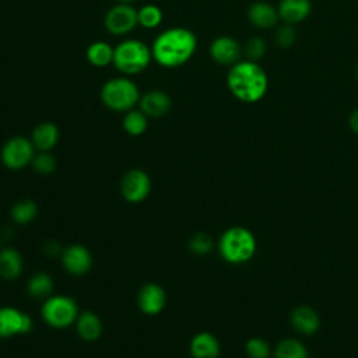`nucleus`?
Returning a JSON list of instances; mask_svg holds the SVG:
<instances>
[{
  "instance_id": "nucleus-8",
  "label": "nucleus",
  "mask_w": 358,
  "mask_h": 358,
  "mask_svg": "<svg viewBox=\"0 0 358 358\" xmlns=\"http://www.w3.org/2000/svg\"><path fill=\"white\" fill-rule=\"evenodd\" d=\"M103 24L106 31L112 35H127L138 25L137 10L129 3H117L106 11Z\"/></svg>"
},
{
  "instance_id": "nucleus-35",
  "label": "nucleus",
  "mask_w": 358,
  "mask_h": 358,
  "mask_svg": "<svg viewBox=\"0 0 358 358\" xmlns=\"http://www.w3.org/2000/svg\"><path fill=\"white\" fill-rule=\"evenodd\" d=\"M116 1H117V3H129V4H130V3L134 1V0H116Z\"/></svg>"
},
{
  "instance_id": "nucleus-13",
  "label": "nucleus",
  "mask_w": 358,
  "mask_h": 358,
  "mask_svg": "<svg viewBox=\"0 0 358 358\" xmlns=\"http://www.w3.org/2000/svg\"><path fill=\"white\" fill-rule=\"evenodd\" d=\"M166 294L165 289L157 282L144 284L137 295V303L143 313L157 315L165 308Z\"/></svg>"
},
{
  "instance_id": "nucleus-31",
  "label": "nucleus",
  "mask_w": 358,
  "mask_h": 358,
  "mask_svg": "<svg viewBox=\"0 0 358 358\" xmlns=\"http://www.w3.org/2000/svg\"><path fill=\"white\" fill-rule=\"evenodd\" d=\"M274 39L280 48H289L295 43V39H296L295 29L292 28L291 24H284L277 29Z\"/></svg>"
},
{
  "instance_id": "nucleus-33",
  "label": "nucleus",
  "mask_w": 358,
  "mask_h": 358,
  "mask_svg": "<svg viewBox=\"0 0 358 358\" xmlns=\"http://www.w3.org/2000/svg\"><path fill=\"white\" fill-rule=\"evenodd\" d=\"M348 124L354 133L358 134V108L354 109L348 117Z\"/></svg>"
},
{
  "instance_id": "nucleus-1",
  "label": "nucleus",
  "mask_w": 358,
  "mask_h": 358,
  "mask_svg": "<svg viewBox=\"0 0 358 358\" xmlns=\"http://www.w3.org/2000/svg\"><path fill=\"white\" fill-rule=\"evenodd\" d=\"M197 49V38L185 27H171L157 35L151 45L152 59L165 69L186 64Z\"/></svg>"
},
{
  "instance_id": "nucleus-17",
  "label": "nucleus",
  "mask_w": 358,
  "mask_h": 358,
  "mask_svg": "<svg viewBox=\"0 0 358 358\" xmlns=\"http://www.w3.org/2000/svg\"><path fill=\"white\" fill-rule=\"evenodd\" d=\"M312 10L310 0H281L278 4V15L285 24H298L303 21Z\"/></svg>"
},
{
  "instance_id": "nucleus-2",
  "label": "nucleus",
  "mask_w": 358,
  "mask_h": 358,
  "mask_svg": "<svg viewBox=\"0 0 358 358\" xmlns=\"http://www.w3.org/2000/svg\"><path fill=\"white\" fill-rule=\"evenodd\" d=\"M227 87L238 101L256 103L268 90V77L257 62L239 60L228 70Z\"/></svg>"
},
{
  "instance_id": "nucleus-10",
  "label": "nucleus",
  "mask_w": 358,
  "mask_h": 358,
  "mask_svg": "<svg viewBox=\"0 0 358 358\" xmlns=\"http://www.w3.org/2000/svg\"><path fill=\"white\" fill-rule=\"evenodd\" d=\"M151 179L143 169L127 171L120 180V192L124 200L130 203H140L150 194Z\"/></svg>"
},
{
  "instance_id": "nucleus-4",
  "label": "nucleus",
  "mask_w": 358,
  "mask_h": 358,
  "mask_svg": "<svg viewBox=\"0 0 358 358\" xmlns=\"http://www.w3.org/2000/svg\"><path fill=\"white\" fill-rule=\"evenodd\" d=\"M151 48L140 39L129 38L117 43L113 52V66L123 76H136L143 73L151 63Z\"/></svg>"
},
{
  "instance_id": "nucleus-26",
  "label": "nucleus",
  "mask_w": 358,
  "mask_h": 358,
  "mask_svg": "<svg viewBox=\"0 0 358 358\" xmlns=\"http://www.w3.org/2000/svg\"><path fill=\"white\" fill-rule=\"evenodd\" d=\"M36 214H38V206L34 200H29V199L20 200L11 207V218L14 222L20 225H25L31 222L36 217Z\"/></svg>"
},
{
  "instance_id": "nucleus-30",
  "label": "nucleus",
  "mask_w": 358,
  "mask_h": 358,
  "mask_svg": "<svg viewBox=\"0 0 358 358\" xmlns=\"http://www.w3.org/2000/svg\"><path fill=\"white\" fill-rule=\"evenodd\" d=\"M31 164L41 175L53 173L56 169V158L49 151H39V154H35Z\"/></svg>"
},
{
  "instance_id": "nucleus-12",
  "label": "nucleus",
  "mask_w": 358,
  "mask_h": 358,
  "mask_svg": "<svg viewBox=\"0 0 358 358\" xmlns=\"http://www.w3.org/2000/svg\"><path fill=\"white\" fill-rule=\"evenodd\" d=\"M242 49L236 39L222 35L215 38L210 45V56L211 59L222 66H232L239 62Z\"/></svg>"
},
{
  "instance_id": "nucleus-21",
  "label": "nucleus",
  "mask_w": 358,
  "mask_h": 358,
  "mask_svg": "<svg viewBox=\"0 0 358 358\" xmlns=\"http://www.w3.org/2000/svg\"><path fill=\"white\" fill-rule=\"evenodd\" d=\"M24 268L21 253L14 248L0 250V277L4 280H14L20 277Z\"/></svg>"
},
{
  "instance_id": "nucleus-15",
  "label": "nucleus",
  "mask_w": 358,
  "mask_h": 358,
  "mask_svg": "<svg viewBox=\"0 0 358 358\" xmlns=\"http://www.w3.org/2000/svg\"><path fill=\"white\" fill-rule=\"evenodd\" d=\"M138 106L148 117H161L169 112L172 101L166 92L161 90H151L141 95Z\"/></svg>"
},
{
  "instance_id": "nucleus-7",
  "label": "nucleus",
  "mask_w": 358,
  "mask_h": 358,
  "mask_svg": "<svg viewBox=\"0 0 358 358\" xmlns=\"http://www.w3.org/2000/svg\"><path fill=\"white\" fill-rule=\"evenodd\" d=\"M35 157V147L31 138L24 136H14L8 138L0 151V159L8 169H22L32 162Z\"/></svg>"
},
{
  "instance_id": "nucleus-22",
  "label": "nucleus",
  "mask_w": 358,
  "mask_h": 358,
  "mask_svg": "<svg viewBox=\"0 0 358 358\" xmlns=\"http://www.w3.org/2000/svg\"><path fill=\"white\" fill-rule=\"evenodd\" d=\"M113 52L115 48H112L105 41H95L88 45L85 50V57L90 64L94 67H106L113 63Z\"/></svg>"
},
{
  "instance_id": "nucleus-14",
  "label": "nucleus",
  "mask_w": 358,
  "mask_h": 358,
  "mask_svg": "<svg viewBox=\"0 0 358 358\" xmlns=\"http://www.w3.org/2000/svg\"><path fill=\"white\" fill-rule=\"evenodd\" d=\"M291 326L303 336H312L320 329L319 313L308 305H299L292 309L289 316Z\"/></svg>"
},
{
  "instance_id": "nucleus-27",
  "label": "nucleus",
  "mask_w": 358,
  "mask_h": 358,
  "mask_svg": "<svg viewBox=\"0 0 358 358\" xmlns=\"http://www.w3.org/2000/svg\"><path fill=\"white\" fill-rule=\"evenodd\" d=\"M164 18L162 10L155 4H145L137 10V21L145 29H154L161 25Z\"/></svg>"
},
{
  "instance_id": "nucleus-3",
  "label": "nucleus",
  "mask_w": 358,
  "mask_h": 358,
  "mask_svg": "<svg viewBox=\"0 0 358 358\" xmlns=\"http://www.w3.org/2000/svg\"><path fill=\"white\" fill-rule=\"evenodd\" d=\"M256 238L245 227H231L225 229L218 241L221 257L231 264H242L249 262L256 253Z\"/></svg>"
},
{
  "instance_id": "nucleus-32",
  "label": "nucleus",
  "mask_w": 358,
  "mask_h": 358,
  "mask_svg": "<svg viewBox=\"0 0 358 358\" xmlns=\"http://www.w3.org/2000/svg\"><path fill=\"white\" fill-rule=\"evenodd\" d=\"M245 53L248 56V60L257 62L266 53V43H264V41L262 38H257V36L249 39L246 46H245Z\"/></svg>"
},
{
  "instance_id": "nucleus-11",
  "label": "nucleus",
  "mask_w": 358,
  "mask_h": 358,
  "mask_svg": "<svg viewBox=\"0 0 358 358\" xmlns=\"http://www.w3.org/2000/svg\"><path fill=\"white\" fill-rule=\"evenodd\" d=\"M62 264L67 273L73 275H84L92 267V255L85 246L74 243L63 249Z\"/></svg>"
},
{
  "instance_id": "nucleus-16",
  "label": "nucleus",
  "mask_w": 358,
  "mask_h": 358,
  "mask_svg": "<svg viewBox=\"0 0 358 358\" xmlns=\"http://www.w3.org/2000/svg\"><path fill=\"white\" fill-rule=\"evenodd\" d=\"M189 350L193 358H218L221 345L214 334L200 331L190 340Z\"/></svg>"
},
{
  "instance_id": "nucleus-20",
  "label": "nucleus",
  "mask_w": 358,
  "mask_h": 358,
  "mask_svg": "<svg viewBox=\"0 0 358 358\" xmlns=\"http://www.w3.org/2000/svg\"><path fill=\"white\" fill-rule=\"evenodd\" d=\"M76 329L78 336L84 341H95L102 333V322L94 312L85 310L78 313L76 320Z\"/></svg>"
},
{
  "instance_id": "nucleus-9",
  "label": "nucleus",
  "mask_w": 358,
  "mask_h": 358,
  "mask_svg": "<svg viewBox=\"0 0 358 358\" xmlns=\"http://www.w3.org/2000/svg\"><path fill=\"white\" fill-rule=\"evenodd\" d=\"M32 327L34 322L24 310L14 306L0 308V338L27 334Z\"/></svg>"
},
{
  "instance_id": "nucleus-19",
  "label": "nucleus",
  "mask_w": 358,
  "mask_h": 358,
  "mask_svg": "<svg viewBox=\"0 0 358 358\" xmlns=\"http://www.w3.org/2000/svg\"><path fill=\"white\" fill-rule=\"evenodd\" d=\"M31 141L38 151H50L59 141V129L52 122H42L32 130Z\"/></svg>"
},
{
  "instance_id": "nucleus-29",
  "label": "nucleus",
  "mask_w": 358,
  "mask_h": 358,
  "mask_svg": "<svg viewBox=\"0 0 358 358\" xmlns=\"http://www.w3.org/2000/svg\"><path fill=\"white\" fill-rule=\"evenodd\" d=\"M249 358H268L271 355L270 344L262 337H250L245 344Z\"/></svg>"
},
{
  "instance_id": "nucleus-5",
  "label": "nucleus",
  "mask_w": 358,
  "mask_h": 358,
  "mask_svg": "<svg viewBox=\"0 0 358 358\" xmlns=\"http://www.w3.org/2000/svg\"><path fill=\"white\" fill-rule=\"evenodd\" d=\"M140 90L127 76L113 77L101 88L102 103L115 112H129L140 102Z\"/></svg>"
},
{
  "instance_id": "nucleus-23",
  "label": "nucleus",
  "mask_w": 358,
  "mask_h": 358,
  "mask_svg": "<svg viewBox=\"0 0 358 358\" xmlns=\"http://www.w3.org/2000/svg\"><path fill=\"white\" fill-rule=\"evenodd\" d=\"M273 357L274 358H308V348L298 338L287 337L275 345L273 351Z\"/></svg>"
},
{
  "instance_id": "nucleus-36",
  "label": "nucleus",
  "mask_w": 358,
  "mask_h": 358,
  "mask_svg": "<svg viewBox=\"0 0 358 358\" xmlns=\"http://www.w3.org/2000/svg\"><path fill=\"white\" fill-rule=\"evenodd\" d=\"M357 78H358V69H357Z\"/></svg>"
},
{
  "instance_id": "nucleus-28",
  "label": "nucleus",
  "mask_w": 358,
  "mask_h": 358,
  "mask_svg": "<svg viewBox=\"0 0 358 358\" xmlns=\"http://www.w3.org/2000/svg\"><path fill=\"white\" fill-rule=\"evenodd\" d=\"M187 246H189L192 253L199 255V256H204V255H208L213 250L214 241L208 234L197 232L189 239Z\"/></svg>"
},
{
  "instance_id": "nucleus-34",
  "label": "nucleus",
  "mask_w": 358,
  "mask_h": 358,
  "mask_svg": "<svg viewBox=\"0 0 358 358\" xmlns=\"http://www.w3.org/2000/svg\"><path fill=\"white\" fill-rule=\"evenodd\" d=\"M45 252H46L48 255L55 256V255H57V253L60 252V246H59V243H57L56 241H49V242L46 243V246H45Z\"/></svg>"
},
{
  "instance_id": "nucleus-25",
  "label": "nucleus",
  "mask_w": 358,
  "mask_h": 358,
  "mask_svg": "<svg viewBox=\"0 0 358 358\" xmlns=\"http://www.w3.org/2000/svg\"><path fill=\"white\" fill-rule=\"evenodd\" d=\"M123 129L130 136H141L148 127V116L140 109H130L124 113Z\"/></svg>"
},
{
  "instance_id": "nucleus-18",
  "label": "nucleus",
  "mask_w": 358,
  "mask_h": 358,
  "mask_svg": "<svg viewBox=\"0 0 358 358\" xmlns=\"http://www.w3.org/2000/svg\"><path fill=\"white\" fill-rule=\"evenodd\" d=\"M248 18L250 24L260 29L271 28L277 24L280 15L277 8L264 1H255L248 10Z\"/></svg>"
},
{
  "instance_id": "nucleus-6",
  "label": "nucleus",
  "mask_w": 358,
  "mask_h": 358,
  "mask_svg": "<svg viewBox=\"0 0 358 358\" xmlns=\"http://www.w3.org/2000/svg\"><path fill=\"white\" fill-rule=\"evenodd\" d=\"M78 306L74 298L69 295H50L45 299L41 315L46 324L55 329H64L76 323Z\"/></svg>"
},
{
  "instance_id": "nucleus-24",
  "label": "nucleus",
  "mask_w": 358,
  "mask_h": 358,
  "mask_svg": "<svg viewBox=\"0 0 358 358\" xmlns=\"http://www.w3.org/2000/svg\"><path fill=\"white\" fill-rule=\"evenodd\" d=\"M27 291L32 298L46 299L53 291V280L45 271L35 273L28 281Z\"/></svg>"
}]
</instances>
